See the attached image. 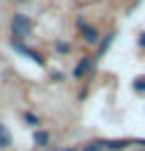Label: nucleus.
<instances>
[{"label": "nucleus", "instance_id": "0eeeda50", "mask_svg": "<svg viewBox=\"0 0 145 151\" xmlns=\"http://www.w3.org/2000/svg\"><path fill=\"white\" fill-rule=\"evenodd\" d=\"M33 143L39 146V148H47L52 143V135H49V129H36L33 132Z\"/></svg>", "mask_w": 145, "mask_h": 151}, {"label": "nucleus", "instance_id": "9b49d317", "mask_svg": "<svg viewBox=\"0 0 145 151\" xmlns=\"http://www.w3.org/2000/svg\"><path fill=\"white\" fill-rule=\"evenodd\" d=\"M55 52H58V55H66V52H71V41H55Z\"/></svg>", "mask_w": 145, "mask_h": 151}, {"label": "nucleus", "instance_id": "7ed1b4c3", "mask_svg": "<svg viewBox=\"0 0 145 151\" xmlns=\"http://www.w3.org/2000/svg\"><path fill=\"white\" fill-rule=\"evenodd\" d=\"M77 28H79V41H82L85 47H96V44H99L101 33H99L96 25H88L85 19H77Z\"/></svg>", "mask_w": 145, "mask_h": 151}, {"label": "nucleus", "instance_id": "ddd939ff", "mask_svg": "<svg viewBox=\"0 0 145 151\" xmlns=\"http://www.w3.org/2000/svg\"><path fill=\"white\" fill-rule=\"evenodd\" d=\"M140 47H145V33H140Z\"/></svg>", "mask_w": 145, "mask_h": 151}, {"label": "nucleus", "instance_id": "2eb2a0df", "mask_svg": "<svg viewBox=\"0 0 145 151\" xmlns=\"http://www.w3.org/2000/svg\"><path fill=\"white\" fill-rule=\"evenodd\" d=\"M14 3H19V6H22V3H30V0H14Z\"/></svg>", "mask_w": 145, "mask_h": 151}, {"label": "nucleus", "instance_id": "6e6552de", "mask_svg": "<svg viewBox=\"0 0 145 151\" xmlns=\"http://www.w3.org/2000/svg\"><path fill=\"white\" fill-rule=\"evenodd\" d=\"M22 121L28 124V127H33V129H39V124H41V118L36 113H30V110H22Z\"/></svg>", "mask_w": 145, "mask_h": 151}, {"label": "nucleus", "instance_id": "f257e3e1", "mask_svg": "<svg viewBox=\"0 0 145 151\" xmlns=\"http://www.w3.org/2000/svg\"><path fill=\"white\" fill-rule=\"evenodd\" d=\"M33 36V19L22 11H14L8 19V41H28Z\"/></svg>", "mask_w": 145, "mask_h": 151}, {"label": "nucleus", "instance_id": "1a4fd4ad", "mask_svg": "<svg viewBox=\"0 0 145 151\" xmlns=\"http://www.w3.org/2000/svg\"><path fill=\"white\" fill-rule=\"evenodd\" d=\"M129 140H104V151H123Z\"/></svg>", "mask_w": 145, "mask_h": 151}, {"label": "nucleus", "instance_id": "9d476101", "mask_svg": "<svg viewBox=\"0 0 145 151\" xmlns=\"http://www.w3.org/2000/svg\"><path fill=\"white\" fill-rule=\"evenodd\" d=\"M77 151H104V140H90V143H85L82 148Z\"/></svg>", "mask_w": 145, "mask_h": 151}, {"label": "nucleus", "instance_id": "423d86ee", "mask_svg": "<svg viewBox=\"0 0 145 151\" xmlns=\"http://www.w3.org/2000/svg\"><path fill=\"white\" fill-rule=\"evenodd\" d=\"M112 41H115V30H110V33H104V36L99 39V44H96V55H93V58L99 60V58H101V55H104L107 50H110V44H112Z\"/></svg>", "mask_w": 145, "mask_h": 151}, {"label": "nucleus", "instance_id": "4468645a", "mask_svg": "<svg viewBox=\"0 0 145 151\" xmlns=\"http://www.w3.org/2000/svg\"><path fill=\"white\" fill-rule=\"evenodd\" d=\"M55 151H77V146H71V148H55Z\"/></svg>", "mask_w": 145, "mask_h": 151}, {"label": "nucleus", "instance_id": "f8f14e48", "mask_svg": "<svg viewBox=\"0 0 145 151\" xmlns=\"http://www.w3.org/2000/svg\"><path fill=\"white\" fill-rule=\"evenodd\" d=\"M131 88H134V91H140V93H142V91H145V77H137V80H134V85H131Z\"/></svg>", "mask_w": 145, "mask_h": 151}, {"label": "nucleus", "instance_id": "20e7f679", "mask_svg": "<svg viewBox=\"0 0 145 151\" xmlns=\"http://www.w3.org/2000/svg\"><path fill=\"white\" fill-rule=\"evenodd\" d=\"M93 66H96V58L93 55H82L79 63L74 66V72H71V77H74V80H85L90 72H93Z\"/></svg>", "mask_w": 145, "mask_h": 151}, {"label": "nucleus", "instance_id": "f03ea898", "mask_svg": "<svg viewBox=\"0 0 145 151\" xmlns=\"http://www.w3.org/2000/svg\"><path fill=\"white\" fill-rule=\"evenodd\" d=\"M8 44H11V50H14V52H19V55L30 58L36 66H47V58H44V52H41V50H33L28 41H8Z\"/></svg>", "mask_w": 145, "mask_h": 151}, {"label": "nucleus", "instance_id": "39448f33", "mask_svg": "<svg viewBox=\"0 0 145 151\" xmlns=\"http://www.w3.org/2000/svg\"><path fill=\"white\" fill-rule=\"evenodd\" d=\"M11 146H14V135H11V129H8V124L0 121V151H8Z\"/></svg>", "mask_w": 145, "mask_h": 151}]
</instances>
